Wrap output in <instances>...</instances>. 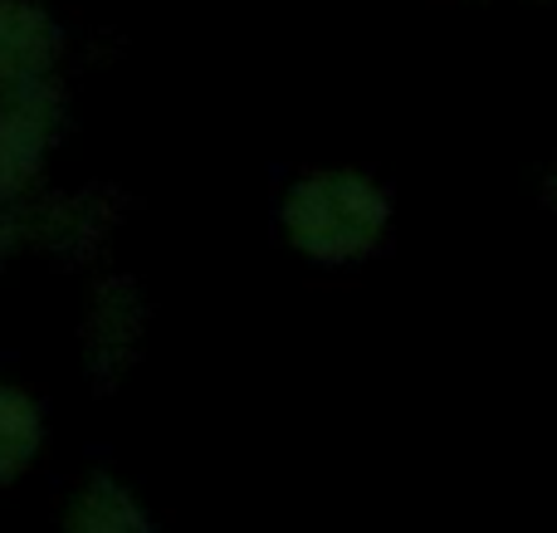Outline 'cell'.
Segmentation results:
<instances>
[{"mask_svg":"<svg viewBox=\"0 0 557 533\" xmlns=\"http://www.w3.org/2000/svg\"><path fill=\"white\" fill-rule=\"evenodd\" d=\"M39 441H45L39 407L20 387L0 382V485H5V480H15L20 470L39 456Z\"/></svg>","mask_w":557,"mask_h":533,"instance_id":"obj_3","label":"cell"},{"mask_svg":"<svg viewBox=\"0 0 557 533\" xmlns=\"http://www.w3.org/2000/svg\"><path fill=\"white\" fill-rule=\"evenodd\" d=\"M59 59V29L29 0H0V98L49 84Z\"/></svg>","mask_w":557,"mask_h":533,"instance_id":"obj_2","label":"cell"},{"mask_svg":"<svg viewBox=\"0 0 557 533\" xmlns=\"http://www.w3.org/2000/svg\"><path fill=\"white\" fill-rule=\"evenodd\" d=\"M64 533H137V515L113 485H88L69 509Z\"/></svg>","mask_w":557,"mask_h":533,"instance_id":"obj_4","label":"cell"},{"mask_svg":"<svg viewBox=\"0 0 557 533\" xmlns=\"http://www.w3.org/2000/svg\"><path fill=\"white\" fill-rule=\"evenodd\" d=\"M59 137V98L49 84H35L15 98H0V206L25 201L49 162Z\"/></svg>","mask_w":557,"mask_h":533,"instance_id":"obj_1","label":"cell"}]
</instances>
